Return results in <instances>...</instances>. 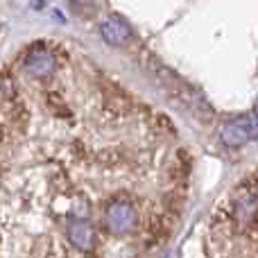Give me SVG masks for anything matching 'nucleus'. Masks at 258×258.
Here are the masks:
<instances>
[{
  "label": "nucleus",
  "mask_w": 258,
  "mask_h": 258,
  "mask_svg": "<svg viewBox=\"0 0 258 258\" xmlns=\"http://www.w3.org/2000/svg\"><path fill=\"white\" fill-rule=\"evenodd\" d=\"M104 222H107V229L116 236H125V233H132L138 224V211L134 209V204H129L125 200L113 202L107 209V215H104Z\"/></svg>",
  "instance_id": "1"
},
{
  "label": "nucleus",
  "mask_w": 258,
  "mask_h": 258,
  "mask_svg": "<svg viewBox=\"0 0 258 258\" xmlns=\"http://www.w3.org/2000/svg\"><path fill=\"white\" fill-rule=\"evenodd\" d=\"M220 138L227 147H240L245 145L251 138H258V118L251 113V116H242L236 118V120L227 122L220 132Z\"/></svg>",
  "instance_id": "2"
},
{
  "label": "nucleus",
  "mask_w": 258,
  "mask_h": 258,
  "mask_svg": "<svg viewBox=\"0 0 258 258\" xmlns=\"http://www.w3.org/2000/svg\"><path fill=\"white\" fill-rule=\"evenodd\" d=\"M23 68H25V73L30 77H34V80H48V77L57 71V59H54V54L50 52L43 43H39L27 50Z\"/></svg>",
  "instance_id": "3"
},
{
  "label": "nucleus",
  "mask_w": 258,
  "mask_h": 258,
  "mask_svg": "<svg viewBox=\"0 0 258 258\" xmlns=\"http://www.w3.org/2000/svg\"><path fill=\"white\" fill-rule=\"evenodd\" d=\"M100 34H102V39L107 41L109 45H125L132 41L134 32H132V25L125 21L122 16H109L102 21V25H100Z\"/></svg>",
  "instance_id": "4"
},
{
  "label": "nucleus",
  "mask_w": 258,
  "mask_h": 258,
  "mask_svg": "<svg viewBox=\"0 0 258 258\" xmlns=\"http://www.w3.org/2000/svg\"><path fill=\"white\" fill-rule=\"evenodd\" d=\"M66 236L73 242V247L82 251H91L95 245V231L86 220H71L66 227Z\"/></svg>",
  "instance_id": "5"
},
{
  "label": "nucleus",
  "mask_w": 258,
  "mask_h": 258,
  "mask_svg": "<svg viewBox=\"0 0 258 258\" xmlns=\"http://www.w3.org/2000/svg\"><path fill=\"white\" fill-rule=\"evenodd\" d=\"M236 215L242 222H254L258 218V190L242 192L236 200Z\"/></svg>",
  "instance_id": "6"
},
{
  "label": "nucleus",
  "mask_w": 258,
  "mask_h": 258,
  "mask_svg": "<svg viewBox=\"0 0 258 258\" xmlns=\"http://www.w3.org/2000/svg\"><path fill=\"white\" fill-rule=\"evenodd\" d=\"M71 5H73V7H75V12L86 14V12H89V9H93L95 0H71Z\"/></svg>",
  "instance_id": "7"
},
{
  "label": "nucleus",
  "mask_w": 258,
  "mask_h": 258,
  "mask_svg": "<svg viewBox=\"0 0 258 258\" xmlns=\"http://www.w3.org/2000/svg\"><path fill=\"white\" fill-rule=\"evenodd\" d=\"M43 5H45V0H32V7L34 9H41Z\"/></svg>",
  "instance_id": "8"
},
{
  "label": "nucleus",
  "mask_w": 258,
  "mask_h": 258,
  "mask_svg": "<svg viewBox=\"0 0 258 258\" xmlns=\"http://www.w3.org/2000/svg\"><path fill=\"white\" fill-rule=\"evenodd\" d=\"M254 116L258 118V102H256V107H254Z\"/></svg>",
  "instance_id": "9"
}]
</instances>
